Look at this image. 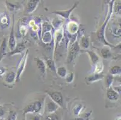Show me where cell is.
Returning <instances> with one entry per match:
<instances>
[{
    "instance_id": "ba28073f",
    "label": "cell",
    "mask_w": 121,
    "mask_h": 120,
    "mask_svg": "<svg viewBox=\"0 0 121 120\" xmlns=\"http://www.w3.org/2000/svg\"><path fill=\"white\" fill-rule=\"evenodd\" d=\"M59 106L51 99H48L45 104V112L49 114H53L59 109Z\"/></svg>"
},
{
    "instance_id": "9c48e42d",
    "label": "cell",
    "mask_w": 121,
    "mask_h": 120,
    "mask_svg": "<svg viewBox=\"0 0 121 120\" xmlns=\"http://www.w3.org/2000/svg\"><path fill=\"white\" fill-rule=\"evenodd\" d=\"M10 24V19L9 15L5 12L0 13V28L5 29Z\"/></svg>"
},
{
    "instance_id": "d6986e66",
    "label": "cell",
    "mask_w": 121,
    "mask_h": 120,
    "mask_svg": "<svg viewBox=\"0 0 121 120\" xmlns=\"http://www.w3.org/2000/svg\"><path fill=\"white\" fill-rule=\"evenodd\" d=\"M78 25L74 22H70L68 24V30L72 35L75 34L78 30Z\"/></svg>"
},
{
    "instance_id": "7c38bea8",
    "label": "cell",
    "mask_w": 121,
    "mask_h": 120,
    "mask_svg": "<svg viewBox=\"0 0 121 120\" xmlns=\"http://www.w3.org/2000/svg\"><path fill=\"white\" fill-rule=\"evenodd\" d=\"M25 44L24 43H18L17 45H16L15 49L12 51H10L9 52L7 53V56H12L15 54H21L25 50Z\"/></svg>"
},
{
    "instance_id": "ab89813d",
    "label": "cell",
    "mask_w": 121,
    "mask_h": 120,
    "mask_svg": "<svg viewBox=\"0 0 121 120\" xmlns=\"http://www.w3.org/2000/svg\"><path fill=\"white\" fill-rule=\"evenodd\" d=\"M22 120H25V118H24V119H22Z\"/></svg>"
},
{
    "instance_id": "836d02e7",
    "label": "cell",
    "mask_w": 121,
    "mask_h": 120,
    "mask_svg": "<svg viewBox=\"0 0 121 120\" xmlns=\"http://www.w3.org/2000/svg\"><path fill=\"white\" fill-rule=\"evenodd\" d=\"M5 111L2 106H0V118H3L5 116Z\"/></svg>"
},
{
    "instance_id": "44dd1931",
    "label": "cell",
    "mask_w": 121,
    "mask_h": 120,
    "mask_svg": "<svg viewBox=\"0 0 121 120\" xmlns=\"http://www.w3.org/2000/svg\"><path fill=\"white\" fill-rule=\"evenodd\" d=\"M121 72V68L119 66H114L110 69V74L112 76H120Z\"/></svg>"
},
{
    "instance_id": "8992f818",
    "label": "cell",
    "mask_w": 121,
    "mask_h": 120,
    "mask_svg": "<svg viewBox=\"0 0 121 120\" xmlns=\"http://www.w3.org/2000/svg\"><path fill=\"white\" fill-rule=\"evenodd\" d=\"M13 19H12V29H11L10 33L9 34V48L10 51H12L15 49L16 46V40H15V32H14V24H15V17H14V15H12Z\"/></svg>"
},
{
    "instance_id": "603a6c76",
    "label": "cell",
    "mask_w": 121,
    "mask_h": 120,
    "mask_svg": "<svg viewBox=\"0 0 121 120\" xmlns=\"http://www.w3.org/2000/svg\"><path fill=\"white\" fill-rule=\"evenodd\" d=\"M56 73L58 74V75L60 76L61 78H65L67 75L66 69L64 66H60L57 69Z\"/></svg>"
},
{
    "instance_id": "e0dca14e",
    "label": "cell",
    "mask_w": 121,
    "mask_h": 120,
    "mask_svg": "<svg viewBox=\"0 0 121 120\" xmlns=\"http://www.w3.org/2000/svg\"><path fill=\"white\" fill-rule=\"evenodd\" d=\"M104 77V76L102 74H94L86 78V79L89 83H92L99 81L100 79H103Z\"/></svg>"
},
{
    "instance_id": "8d00e7d4",
    "label": "cell",
    "mask_w": 121,
    "mask_h": 120,
    "mask_svg": "<svg viewBox=\"0 0 121 120\" xmlns=\"http://www.w3.org/2000/svg\"><path fill=\"white\" fill-rule=\"evenodd\" d=\"M113 88V90L114 91L117 92L119 94H121V86H118V87H112Z\"/></svg>"
},
{
    "instance_id": "277c9868",
    "label": "cell",
    "mask_w": 121,
    "mask_h": 120,
    "mask_svg": "<svg viewBox=\"0 0 121 120\" xmlns=\"http://www.w3.org/2000/svg\"><path fill=\"white\" fill-rule=\"evenodd\" d=\"M80 51V47L78 41H75L71 45L70 49L69 50L68 58H67V62L68 63H71L73 59H75L77 56L78 54Z\"/></svg>"
},
{
    "instance_id": "d6a6232c",
    "label": "cell",
    "mask_w": 121,
    "mask_h": 120,
    "mask_svg": "<svg viewBox=\"0 0 121 120\" xmlns=\"http://www.w3.org/2000/svg\"><path fill=\"white\" fill-rule=\"evenodd\" d=\"M44 120H59V118H58L57 115H52L47 116Z\"/></svg>"
},
{
    "instance_id": "52a82bcc",
    "label": "cell",
    "mask_w": 121,
    "mask_h": 120,
    "mask_svg": "<svg viewBox=\"0 0 121 120\" xmlns=\"http://www.w3.org/2000/svg\"><path fill=\"white\" fill-rule=\"evenodd\" d=\"M79 2H76V3H74L73 6L72 7V8H69L68 10H61V11H55V12H53L52 13L53 14H56L57 15H59V16H60L61 17H63L65 19H68L69 17V16L71 15V12L75 9V8L77 7V5H78Z\"/></svg>"
},
{
    "instance_id": "f35d334b",
    "label": "cell",
    "mask_w": 121,
    "mask_h": 120,
    "mask_svg": "<svg viewBox=\"0 0 121 120\" xmlns=\"http://www.w3.org/2000/svg\"><path fill=\"white\" fill-rule=\"evenodd\" d=\"M121 120V116H117V117L115 119V120Z\"/></svg>"
},
{
    "instance_id": "ac0fdd59",
    "label": "cell",
    "mask_w": 121,
    "mask_h": 120,
    "mask_svg": "<svg viewBox=\"0 0 121 120\" xmlns=\"http://www.w3.org/2000/svg\"><path fill=\"white\" fill-rule=\"evenodd\" d=\"M84 50L83 52H87L89 55V57L91 58V61L92 62L93 64H95L96 63H97L98 62L99 60V57L97 55L96 53L95 52L92 51V50Z\"/></svg>"
},
{
    "instance_id": "f1b7e54d",
    "label": "cell",
    "mask_w": 121,
    "mask_h": 120,
    "mask_svg": "<svg viewBox=\"0 0 121 120\" xmlns=\"http://www.w3.org/2000/svg\"><path fill=\"white\" fill-rule=\"evenodd\" d=\"M17 114L14 111H10L5 120H16Z\"/></svg>"
},
{
    "instance_id": "5bb4252c",
    "label": "cell",
    "mask_w": 121,
    "mask_h": 120,
    "mask_svg": "<svg viewBox=\"0 0 121 120\" xmlns=\"http://www.w3.org/2000/svg\"><path fill=\"white\" fill-rule=\"evenodd\" d=\"M16 73L13 71H9L5 76V78H4L5 83L8 85L13 84L14 83V82L16 81Z\"/></svg>"
},
{
    "instance_id": "484cf974",
    "label": "cell",
    "mask_w": 121,
    "mask_h": 120,
    "mask_svg": "<svg viewBox=\"0 0 121 120\" xmlns=\"http://www.w3.org/2000/svg\"><path fill=\"white\" fill-rule=\"evenodd\" d=\"M95 74H101L104 69V64L103 62H98L95 64Z\"/></svg>"
},
{
    "instance_id": "1f68e13d",
    "label": "cell",
    "mask_w": 121,
    "mask_h": 120,
    "mask_svg": "<svg viewBox=\"0 0 121 120\" xmlns=\"http://www.w3.org/2000/svg\"><path fill=\"white\" fill-rule=\"evenodd\" d=\"M74 79V73L73 72L69 73L66 76V82L68 83H71L73 82Z\"/></svg>"
},
{
    "instance_id": "74e56055",
    "label": "cell",
    "mask_w": 121,
    "mask_h": 120,
    "mask_svg": "<svg viewBox=\"0 0 121 120\" xmlns=\"http://www.w3.org/2000/svg\"><path fill=\"white\" fill-rule=\"evenodd\" d=\"M41 119V117L39 115H35V116L33 118V120H40Z\"/></svg>"
},
{
    "instance_id": "6da1fadb",
    "label": "cell",
    "mask_w": 121,
    "mask_h": 120,
    "mask_svg": "<svg viewBox=\"0 0 121 120\" xmlns=\"http://www.w3.org/2000/svg\"><path fill=\"white\" fill-rule=\"evenodd\" d=\"M113 1H111V3L110 4V12L108 13L107 15V17L106 20L105 21V22H104V24L101 26V28L99 29V30L97 32V37L99 39L101 42L103 43V44L105 45V46H110V47H113L111 44L108 43L107 41H106V40L105 38V27H106L107 25L108 22L109 21L110 19L111 16L112 15V12H113Z\"/></svg>"
},
{
    "instance_id": "5b68a950",
    "label": "cell",
    "mask_w": 121,
    "mask_h": 120,
    "mask_svg": "<svg viewBox=\"0 0 121 120\" xmlns=\"http://www.w3.org/2000/svg\"><path fill=\"white\" fill-rule=\"evenodd\" d=\"M50 99L60 107H63V97L61 92L58 91H48Z\"/></svg>"
},
{
    "instance_id": "30bf717a",
    "label": "cell",
    "mask_w": 121,
    "mask_h": 120,
    "mask_svg": "<svg viewBox=\"0 0 121 120\" xmlns=\"http://www.w3.org/2000/svg\"><path fill=\"white\" fill-rule=\"evenodd\" d=\"M39 2H40L39 0H30L28 1L26 8H25V13L27 14L33 13L37 8Z\"/></svg>"
},
{
    "instance_id": "e575fe53",
    "label": "cell",
    "mask_w": 121,
    "mask_h": 120,
    "mask_svg": "<svg viewBox=\"0 0 121 120\" xmlns=\"http://www.w3.org/2000/svg\"><path fill=\"white\" fill-rule=\"evenodd\" d=\"M115 10L116 13L118 14H121V3H118L116 5H115Z\"/></svg>"
},
{
    "instance_id": "ffe728a7",
    "label": "cell",
    "mask_w": 121,
    "mask_h": 120,
    "mask_svg": "<svg viewBox=\"0 0 121 120\" xmlns=\"http://www.w3.org/2000/svg\"><path fill=\"white\" fill-rule=\"evenodd\" d=\"M52 34H51V31L45 32V33H42V41L44 43L48 44L51 43V41H52Z\"/></svg>"
},
{
    "instance_id": "7a4b0ae2",
    "label": "cell",
    "mask_w": 121,
    "mask_h": 120,
    "mask_svg": "<svg viewBox=\"0 0 121 120\" xmlns=\"http://www.w3.org/2000/svg\"><path fill=\"white\" fill-rule=\"evenodd\" d=\"M42 109V102L40 100L35 101L28 104L23 109V115L24 116L28 113L38 114L40 113Z\"/></svg>"
},
{
    "instance_id": "f546056e",
    "label": "cell",
    "mask_w": 121,
    "mask_h": 120,
    "mask_svg": "<svg viewBox=\"0 0 121 120\" xmlns=\"http://www.w3.org/2000/svg\"><path fill=\"white\" fill-rule=\"evenodd\" d=\"M52 24L55 29H59L61 25V21L58 17H56L52 21Z\"/></svg>"
},
{
    "instance_id": "d590c367",
    "label": "cell",
    "mask_w": 121,
    "mask_h": 120,
    "mask_svg": "<svg viewBox=\"0 0 121 120\" xmlns=\"http://www.w3.org/2000/svg\"><path fill=\"white\" fill-rule=\"evenodd\" d=\"M6 71V69L4 67H0V76H3V74H5Z\"/></svg>"
},
{
    "instance_id": "60d3db41",
    "label": "cell",
    "mask_w": 121,
    "mask_h": 120,
    "mask_svg": "<svg viewBox=\"0 0 121 120\" xmlns=\"http://www.w3.org/2000/svg\"><path fill=\"white\" fill-rule=\"evenodd\" d=\"M3 120V119H1V120Z\"/></svg>"
},
{
    "instance_id": "4fadbf2b",
    "label": "cell",
    "mask_w": 121,
    "mask_h": 120,
    "mask_svg": "<svg viewBox=\"0 0 121 120\" xmlns=\"http://www.w3.org/2000/svg\"><path fill=\"white\" fill-rule=\"evenodd\" d=\"M107 97L110 100L116 101L119 97V94L117 92L114 91L112 87L107 88Z\"/></svg>"
},
{
    "instance_id": "8fae6325",
    "label": "cell",
    "mask_w": 121,
    "mask_h": 120,
    "mask_svg": "<svg viewBox=\"0 0 121 120\" xmlns=\"http://www.w3.org/2000/svg\"><path fill=\"white\" fill-rule=\"evenodd\" d=\"M35 61L36 62V66L37 69H39L41 74L43 76H45L46 73H47V66H46L45 63L43 61V60L38 57H35Z\"/></svg>"
},
{
    "instance_id": "2e32d148",
    "label": "cell",
    "mask_w": 121,
    "mask_h": 120,
    "mask_svg": "<svg viewBox=\"0 0 121 120\" xmlns=\"http://www.w3.org/2000/svg\"><path fill=\"white\" fill-rule=\"evenodd\" d=\"M5 4L7 6L8 10L10 12H14L17 11L18 10L21 8V6L18 4H13L12 3L8 2L7 1H5Z\"/></svg>"
},
{
    "instance_id": "3957f363",
    "label": "cell",
    "mask_w": 121,
    "mask_h": 120,
    "mask_svg": "<svg viewBox=\"0 0 121 120\" xmlns=\"http://www.w3.org/2000/svg\"><path fill=\"white\" fill-rule=\"evenodd\" d=\"M28 49L26 50L25 53L24 55L22 56V58L21 59L20 61L18 64L17 69V72H16V82H19L20 81V78L21 74L22 73L25 67L26 64H27V58H28Z\"/></svg>"
},
{
    "instance_id": "cb8c5ba5",
    "label": "cell",
    "mask_w": 121,
    "mask_h": 120,
    "mask_svg": "<svg viewBox=\"0 0 121 120\" xmlns=\"http://www.w3.org/2000/svg\"><path fill=\"white\" fill-rule=\"evenodd\" d=\"M101 55L102 57L105 59H107V58H110L112 56V53H111L110 50L109 48H107V47H104V48H102L101 50Z\"/></svg>"
},
{
    "instance_id": "7402d4cb",
    "label": "cell",
    "mask_w": 121,
    "mask_h": 120,
    "mask_svg": "<svg viewBox=\"0 0 121 120\" xmlns=\"http://www.w3.org/2000/svg\"><path fill=\"white\" fill-rule=\"evenodd\" d=\"M46 62H47V67H48L49 70H51V71L56 73V71H57V68H56V66L54 61L52 59H48L46 60Z\"/></svg>"
},
{
    "instance_id": "4316f807",
    "label": "cell",
    "mask_w": 121,
    "mask_h": 120,
    "mask_svg": "<svg viewBox=\"0 0 121 120\" xmlns=\"http://www.w3.org/2000/svg\"><path fill=\"white\" fill-rule=\"evenodd\" d=\"M113 81H114V77L112 74H108L106 76L105 78V83L107 88H109L112 87V85L113 83Z\"/></svg>"
},
{
    "instance_id": "d4e9b609",
    "label": "cell",
    "mask_w": 121,
    "mask_h": 120,
    "mask_svg": "<svg viewBox=\"0 0 121 120\" xmlns=\"http://www.w3.org/2000/svg\"><path fill=\"white\" fill-rule=\"evenodd\" d=\"M63 31L61 29H59L56 32V48H57V45L62 39L63 37Z\"/></svg>"
},
{
    "instance_id": "83f0119b",
    "label": "cell",
    "mask_w": 121,
    "mask_h": 120,
    "mask_svg": "<svg viewBox=\"0 0 121 120\" xmlns=\"http://www.w3.org/2000/svg\"><path fill=\"white\" fill-rule=\"evenodd\" d=\"M81 45L84 49H87L89 47V40L88 37L83 36L81 39Z\"/></svg>"
},
{
    "instance_id": "9a60e30c",
    "label": "cell",
    "mask_w": 121,
    "mask_h": 120,
    "mask_svg": "<svg viewBox=\"0 0 121 120\" xmlns=\"http://www.w3.org/2000/svg\"><path fill=\"white\" fill-rule=\"evenodd\" d=\"M7 38H4L2 41L1 44L0 45V62H1L3 59L5 55H7Z\"/></svg>"
},
{
    "instance_id": "4dcf8cb0",
    "label": "cell",
    "mask_w": 121,
    "mask_h": 120,
    "mask_svg": "<svg viewBox=\"0 0 121 120\" xmlns=\"http://www.w3.org/2000/svg\"><path fill=\"white\" fill-rule=\"evenodd\" d=\"M82 104H78L77 105H76L74 107V108L73 109V114L76 116H78V115H80V112L82 111Z\"/></svg>"
}]
</instances>
